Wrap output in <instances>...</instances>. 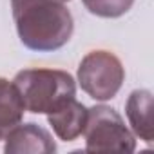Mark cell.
<instances>
[{"label": "cell", "instance_id": "277c9868", "mask_svg": "<svg viewBox=\"0 0 154 154\" xmlns=\"http://www.w3.org/2000/svg\"><path fill=\"white\" fill-rule=\"evenodd\" d=\"M125 69L120 58L109 51H91L78 65V84L93 100H112L122 89Z\"/></svg>", "mask_w": 154, "mask_h": 154}, {"label": "cell", "instance_id": "3957f363", "mask_svg": "<svg viewBox=\"0 0 154 154\" xmlns=\"http://www.w3.org/2000/svg\"><path fill=\"white\" fill-rule=\"evenodd\" d=\"M85 150L89 152H134L136 138L125 127L123 118L109 105H94L87 109V122L84 127Z\"/></svg>", "mask_w": 154, "mask_h": 154}, {"label": "cell", "instance_id": "ba28073f", "mask_svg": "<svg viewBox=\"0 0 154 154\" xmlns=\"http://www.w3.org/2000/svg\"><path fill=\"white\" fill-rule=\"evenodd\" d=\"M26 105L17 85L0 76V140H4L8 132L22 123Z\"/></svg>", "mask_w": 154, "mask_h": 154}, {"label": "cell", "instance_id": "52a82bcc", "mask_svg": "<svg viewBox=\"0 0 154 154\" xmlns=\"http://www.w3.org/2000/svg\"><path fill=\"white\" fill-rule=\"evenodd\" d=\"M125 114L134 134L152 143L154 140V122H152V93L147 89H136L129 94L125 103Z\"/></svg>", "mask_w": 154, "mask_h": 154}, {"label": "cell", "instance_id": "8992f818", "mask_svg": "<svg viewBox=\"0 0 154 154\" xmlns=\"http://www.w3.org/2000/svg\"><path fill=\"white\" fill-rule=\"evenodd\" d=\"M47 122L62 141H72L84 132L87 122V107L76 98H71L65 103H62L56 111L49 112Z\"/></svg>", "mask_w": 154, "mask_h": 154}, {"label": "cell", "instance_id": "9c48e42d", "mask_svg": "<svg viewBox=\"0 0 154 154\" xmlns=\"http://www.w3.org/2000/svg\"><path fill=\"white\" fill-rule=\"evenodd\" d=\"M82 2L91 15L102 18H118L132 8L134 0H82Z\"/></svg>", "mask_w": 154, "mask_h": 154}, {"label": "cell", "instance_id": "7a4b0ae2", "mask_svg": "<svg viewBox=\"0 0 154 154\" xmlns=\"http://www.w3.org/2000/svg\"><path fill=\"white\" fill-rule=\"evenodd\" d=\"M13 84L22 96L26 111L33 114H49L76 96L72 74L60 69H24L17 72Z\"/></svg>", "mask_w": 154, "mask_h": 154}, {"label": "cell", "instance_id": "5b68a950", "mask_svg": "<svg viewBox=\"0 0 154 154\" xmlns=\"http://www.w3.org/2000/svg\"><path fill=\"white\" fill-rule=\"evenodd\" d=\"M6 154H53L56 143L49 131L36 123H18L4 138Z\"/></svg>", "mask_w": 154, "mask_h": 154}, {"label": "cell", "instance_id": "30bf717a", "mask_svg": "<svg viewBox=\"0 0 154 154\" xmlns=\"http://www.w3.org/2000/svg\"><path fill=\"white\" fill-rule=\"evenodd\" d=\"M51 2H60V4H65V2H69V0H51Z\"/></svg>", "mask_w": 154, "mask_h": 154}, {"label": "cell", "instance_id": "6da1fadb", "mask_svg": "<svg viewBox=\"0 0 154 154\" xmlns=\"http://www.w3.org/2000/svg\"><path fill=\"white\" fill-rule=\"evenodd\" d=\"M13 18L20 42L38 53L63 47L74 31L71 11L51 0H11Z\"/></svg>", "mask_w": 154, "mask_h": 154}]
</instances>
